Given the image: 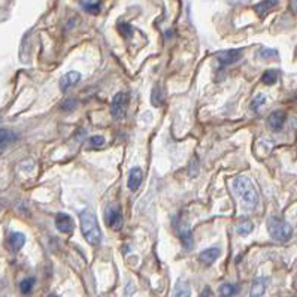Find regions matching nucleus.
I'll return each instance as SVG.
<instances>
[{
    "label": "nucleus",
    "mask_w": 297,
    "mask_h": 297,
    "mask_svg": "<svg viewBox=\"0 0 297 297\" xmlns=\"http://www.w3.org/2000/svg\"><path fill=\"white\" fill-rule=\"evenodd\" d=\"M233 190L241 197L247 209H252L258 203V193L255 185L247 176H238L233 181Z\"/></svg>",
    "instance_id": "nucleus-1"
},
{
    "label": "nucleus",
    "mask_w": 297,
    "mask_h": 297,
    "mask_svg": "<svg viewBox=\"0 0 297 297\" xmlns=\"http://www.w3.org/2000/svg\"><path fill=\"white\" fill-rule=\"evenodd\" d=\"M81 230L85 241L90 245H99L102 241V232L99 227L97 218L91 209H85L81 214Z\"/></svg>",
    "instance_id": "nucleus-2"
},
{
    "label": "nucleus",
    "mask_w": 297,
    "mask_h": 297,
    "mask_svg": "<svg viewBox=\"0 0 297 297\" xmlns=\"http://www.w3.org/2000/svg\"><path fill=\"white\" fill-rule=\"evenodd\" d=\"M268 230H269L271 236L278 242H287L293 235L291 225L276 217H271L268 220Z\"/></svg>",
    "instance_id": "nucleus-3"
},
{
    "label": "nucleus",
    "mask_w": 297,
    "mask_h": 297,
    "mask_svg": "<svg viewBox=\"0 0 297 297\" xmlns=\"http://www.w3.org/2000/svg\"><path fill=\"white\" fill-rule=\"evenodd\" d=\"M128 106V96L127 93H117L111 103V114L115 120H123L127 114Z\"/></svg>",
    "instance_id": "nucleus-4"
},
{
    "label": "nucleus",
    "mask_w": 297,
    "mask_h": 297,
    "mask_svg": "<svg viewBox=\"0 0 297 297\" xmlns=\"http://www.w3.org/2000/svg\"><path fill=\"white\" fill-rule=\"evenodd\" d=\"M105 220H106V224L109 228L115 230V232H118V230L123 227V214L120 211V208L111 205L106 208L105 211Z\"/></svg>",
    "instance_id": "nucleus-5"
},
{
    "label": "nucleus",
    "mask_w": 297,
    "mask_h": 297,
    "mask_svg": "<svg viewBox=\"0 0 297 297\" xmlns=\"http://www.w3.org/2000/svg\"><path fill=\"white\" fill-rule=\"evenodd\" d=\"M215 58L223 64V66H230L235 64L242 58V51L241 50H227V51H220L215 54Z\"/></svg>",
    "instance_id": "nucleus-6"
},
{
    "label": "nucleus",
    "mask_w": 297,
    "mask_h": 297,
    "mask_svg": "<svg viewBox=\"0 0 297 297\" xmlns=\"http://www.w3.org/2000/svg\"><path fill=\"white\" fill-rule=\"evenodd\" d=\"M55 227L61 233H72L75 223L71 215L61 212V214H57V217H55Z\"/></svg>",
    "instance_id": "nucleus-7"
},
{
    "label": "nucleus",
    "mask_w": 297,
    "mask_h": 297,
    "mask_svg": "<svg viewBox=\"0 0 297 297\" xmlns=\"http://www.w3.org/2000/svg\"><path fill=\"white\" fill-rule=\"evenodd\" d=\"M142 178H144L142 169L141 168H133L130 171V175H128V182H127L128 188L131 191H136L139 188L141 182H142Z\"/></svg>",
    "instance_id": "nucleus-8"
},
{
    "label": "nucleus",
    "mask_w": 297,
    "mask_h": 297,
    "mask_svg": "<svg viewBox=\"0 0 297 297\" xmlns=\"http://www.w3.org/2000/svg\"><path fill=\"white\" fill-rule=\"evenodd\" d=\"M81 79V74L79 72H69L61 76L60 79V87H61V91H66L69 87H74L75 84H78Z\"/></svg>",
    "instance_id": "nucleus-9"
},
{
    "label": "nucleus",
    "mask_w": 297,
    "mask_h": 297,
    "mask_svg": "<svg viewBox=\"0 0 297 297\" xmlns=\"http://www.w3.org/2000/svg\"><path fill=\"white\" fill-rule=\"evenodd\" d=\"M220 254H221L220 248H208V249H205V251L200 252L199 258H200V261L203 263V265L209 266V265H212L214 261L218 260Z\"/></svg>",
    "instance_id": "nucleus-10"
},
{
    "label": "nucleus",
    "mask_w": 297,
    "mask_h": 297,
    "mask_svg": "<svg viewBox=\"0 0 297 297\" xmlns=\"http://www.w3.org/2000/svg\"><path fill=\"white\" fill-rule=\"evenodd\" d=\"M278 5V0H261L260 3H257L254 6V11L257 12L258 17H265L266 14L271 12V9H273Z\"/></svg>",
    "instance_id": "nucleus-11"
},
{
    "label": "nucleus",
    "mask_w": 297,
    "mask_h": 297,
    "mask_svg": "<svg viewBox=\"0 0 297 297\" xmlns=\"http://www.w3.org/2000/svg\"><path fill=\"white\" fill-rule=\"evenodd\" d=\"M176 233H178V236L181 238L184 247H185L187 249H191V248H193V235H191V230H190L185 224H182V225L178 227Z\"/></svg>",
    "instance_id": "nucleus-12"
},
{
    "label": "nucleus",
    "mask_w": 297,
    "mask_h": 297,
    "mask_svg": "<svg viewBox=\"0 0 297 297\" xmlns=\"http://www.w3.org/2000/svg\"><path fill=\"white\" fill-rule=\"evenodd\" d=\"M285 123V112L284 111H275L269 115V125L272 130H281Z\"/></svg>",
    "instance_id": "nucleus-13"
},
{
    "label": "nucleus",
    "mask_w": 297,
    "mask_h": 297,
    "mask_svg": "<svg viewBox=\"0 0 297 297\" xmlns=\"http://www.w3.org/2000/svg\"><path fill=\"white\" fill-rule=\"evenodd\" d=\"M268 282H269L268 278H257V279L252 282V287H251L249 296H251V297H260L263 293L266 291Z\"/></svg>",
    "instance_id": "nucleus-14"
},
{
    "label": "nucleus",
    "mask_w": 297,
    "mask_h": 297,
    "mask_svg": "<svg viewBox=\"0 0 297 297\" xmlns=\"http://www.w3.org/2000/svg\"><path fill=\"white\" fill-rule=\"evenodd\" d=\"M17 139H18V135L14 133V131H11L8 128L0 130V147H2V151L8 147V144H12Z\"/></svg>",
    "instance_id": "nucleus-15"
},
{
    "label": "nucleus",
    "mask_w": 297,
    "mask_h": 297,
    "mask_svg": "<svg viewBox=\"0 0 297 297\" xmlns=\"http://www.w3.org/2000/svg\"><path fill=\"white\" fill-rule=\"evenodd\" d=\"M24 242H25V236H24L23 233L15 232V233H12V235L9 236V248H11L14 252L20 251V249L24 247Z\"/></svg>",
    "instance_id": "nucleus-16"
},
{
    "label": "nucleus",
    "mask_w": 297,
    "mask_h": 297,
    "mask_svg": "<svg viewBox=\"0 0 297 297\" xmlns=\"http://www.w3.org/2000/svg\"><path fill=\"white\" fill-rule=\"evenodd\" d=\"M100 2L102 0H81V5L88 14H99V11H100Z\"/></svg>",
    "instance_id": "nucleus-17"
},
{
    "label": "nucleus",
    "mask_w": 297,
    "mask_h": 297,
    "mask_svg": "<svg viewBox=\"0 0 297 297\" xmlns=\"http://www.w3.org/2000/svg\"><path fill=\"white\" fill-rule=\"evenodd\" d=\"M191 294V288L185 281H178V284L175 285V296L176 297H190Z\"/></svg>",
    "instance_id": "nucleus-18"
},
{
    "label": "nucleus",
    "mask_w": 297,
    "mask_h": 297,
    "mask_svg": "<svg viewBox=\"0 0 297 297\" xmlns=\"http://www.w3.org/2000/svg\"><path fill=\"white\" fill-rule=\"evenodd\" d=\"M238 287L235 284H223L220 287V294L221 297H233L238 293Z\"/></svg>",
    "instance_id": "nucleus-19"
},
{
    "label": "nucleus",
    "mask_w": 297,
    "mask_h": 297,
    "mask_svg": "<svg viewBox=\"0 0 297 297\" xmlns=\"http://www.w3.org/2000/svg\"><path fill=\"white\" fill-rule=\"evenodd\" d=\"M276 79H278V72H276V71H266L265 75L261 76L263 84H266V85H272V84H275Z\"/></svg>",
    "instance_id": "nucleus-20"
},
{
    "label": "nucleus",
    "mask_w": 297,
    "mask_h": 297,
    "mask_svg": "<svg viewBox=\"0 0 297 297\" xmlns=\"http://www.w3.org/2000/svg\"><path fill=\"white\" fill-rule=\"evenodd\" d=\"M252 230H254V224H252L251 221H242V223L238 225V233L242 235V236L249 235Z\"/></svg>",
    "instance_id": "nucleus-21"
},
{
    "label": "nucleus",
    "mask_w": 297,
    "mask_h": 297,
    "mask_svg": "<svg viewBox=\"0 0 297 297\" xmlns=\"http://www.w3.org/2000/svg\"><path fill=\"white\" fill-rule=\"evenodd\" d=\"M199 169H200V166H199V158L197 157H193L191 160H190V164H188V175L190 176H197L199 175Z\"/></svg>",
    "instance_id": "nucleus-22"
},
{
    "label": "nucleus",
    "mask_w": 297,
    "mask_h": 297,
    "mask_svg": "<svg viewBox=\"0 0 297 297\" xmlns=\"http://www.w3.org/2000/svg\"><path fill=\"white\" fill-rule=\"evenodd\" d=\"M152 99H151V102H152V105L154 106H161L163 105V93H161V88L157 85V87H154V90H152V96H151Z\"/></svg>",
    "instance_id": "nucleus-23"
},
{
    "label": "nucleus",
    "mask_w": 297,
    "mask_h": 297,
    "mask_svg": "<svg viewBox=\"0 0 297 297\" xmlns=\"http://www.w3.org/2000/svg\"><path fill=\"white\" fill-rule=\"evenodd\" d=\"M35 278H27V279H24L21 284H20V290H21V293L23 294H28L30 291H31V288H33V285H35Z\"/></svg>",
    "instance_id": "nucleus-24"
},
{
    "label": "nucleus",
    "mask_w": 297,
    "mask_h": 297,
    "mask_svg": "<svg viewBox=\"0 0 297 297\" xmlns=\"http://www.w3.org/2000/svg\"><path fill=\"white\" fill-rule=\"evenodd\" d=\"M266 102V99H265V96H263V94H260V96H257L255 99H254V100H252V103H251V106L254 108V109H257L260 105H263V103H265Z\"/></svg>",
    "instance_id": "nucleus-25"
},
{
    "label": "nucleus",
    "mask_w": 297,
    "mask_h": 297,
    "mask_svg": "<svg viewBox=\"0 0 297 297\" xmlns=\"http://www.w3.org/2000/svg\"><path fill=\"white\" fill-rule=\"evenodd\" d=\"M90 142H91L93 147H102L105 144V139L102 136H93Z\"/></svg>",
    "instance_id": "nucleus-26"
},
{
    "label": "nucleus",
    "mask_w": 297,
    "mask_h": 297,
    "mask_svg": "<svg viewBox=\"0 0 297 297\" xmlns=\"http://www.w3.org/2000/svg\"><path fill=\"white\" fill-rule=\"evenodd\" d=\"M120 30H121V33H123L125 38H128V36L131 35V27H130V25L121 24V25H120Z\"/></svg>",
    "instance_id": "nucleus-27"
},
{
    "label": "nucleus",
    "mask_w": 297,
    "mask_h": 297,
    "mask_svg": "<svg viewBox=\"0 0 297 297\" xmlns=\"http://www.w3.org/2000/svg\"><path fill=\"white\" fill-rule=\"evenodd\" d=\"M76 106V102L74 100V99H72V100H71V99H69V100L68 102H66L64 105H63V111H71V109H74Z\"/></svg>",
    "instance_id": "nucleus-28"
},
{
    "label": "nucleus",
    "mask_w": 297,
    "mask_h": 297,
    "mask_svg": "<svg viewBox=\"0 0 297 297\" xmlns=\"http://www.w3.org/2000/svg\"><path fill=\"white\" fill-rule=\"evenodd\" d=\"M273 55H276V52L275 51H272V50H263V51H260V57H273Z\"/></svg>",
    "instance_id": "nucleus-29"
},
{
    "label": "nucleus",
    "mask_w": 297,
    "mask_h": 297,
    "mask_svg": "<svg viewBox=\"0 0 297 297\" xmlns=\"http://www.w3.org/2000/svg\"><path fill=\"white\" fill-rule=\"evenodd\" d=\"M202 297H214V294H212V291H211L209 288H205V291H203Z\"/></svg>",
    "instance_id": "nucleus-30"
},
{
    "label": "nucleus",
    "mask_w": 297,
    "mask_h": 297,
    "mask_svg": "<svg viewBox=\"0 0 297 297\" xmlns=\"http://www.w3.org/2000/svg\"><path fill=\"white\" fill-rule=\"evenodd\" d=\"M296 9H297V3H296Z\"/></svg>",
    "instance_id": "nucleus-31"
},
{
    "label": "nucleus",
    "mask_w": 297,
    "mask_h": 297,
    "mask_svg": "<svg viewBox=\"0 0 297 297\" xmlns=\"http://www.w3.org/2000/svg\"><path fill=\"white\" fill-rule=\"evenodd\" d=\"M50 297H55V296H50Z\"/></svg>",
    "instance_id": "nucleus-32"
}]
</instances>
